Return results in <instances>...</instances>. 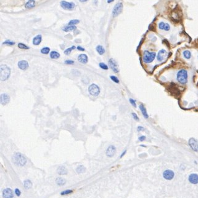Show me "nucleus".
<instances>
[{"instance_id": "f257e3e1", "label": "nucleus", "mask_w": 198, "mask_h": 198, "mask_svg": "<svg viewBox=\"0 0 198 198\" xmlns=\"http://www.w3.org/2000/svg\"><path fill=\"white\" fill-rule=\"evenodd\" d=\"M12 161L14 164L19 166H24L27 163L26 158L20 153H16L13 155Z\"/></svg>"}, {"instance_id": "f03ea898", "label": "nucleus", "mask_w": 198, "mask_h": 198, "mask_svg": "<svg viewBox=\"0 0 198 198\" xmlns=\"http://www.w3.org/2000/svg\"><path fill=\"white\" fill-rule=\"evenodd\" d=\"M177 80L180 83L182 84H186L187 82L188 78V73L186 70L182 69L180 70L176 75Z\"/></svg>"}, {"instance_id": "7ed1b4c3", "label": "nucleus", "mask_w": 198, "mask_h": 198, "mask_svg": "<svg viewBox=\"0 0 198 198\" xmlns=\"http://www.w3.org/2000/svg\"><path fill=\"white\" fill-rule=\"evenodd\" d=\"M11 73V70L8 66L5 65H2L1 66V80L5 81L8 79Z\"/></svg>"}, {"instance_id": "20e7f679", "label": "nucleus", "mask_w": 198, "mask_h": 198, "mask_svg": "<svg viewBox=\"0 0 198 198\" xmlns=\"http://www.w3.org/2000/svg\"><path fill=\"white\" fill-rule=\"evenodd\" d=\"M156 54L153 52H149L148 50H145L143 54V61L146 64L151 63L156 57Z\"/></svg>"}, {"instance_id": "39448f33", "label": "nucleus", "mask_w": 198, "mask_h": 198, "mask_svg": "<svg viewBox=\"0 0 198 198\" xmlns=\"http://www.w3.org/2000/svg\"><path fill=\"white\" fill-rule=\"evenodd\" d=\"M88 91H89L90 94L93 96H97L100 92V89H99V87L96 84H92L90 85L88 88Z\"/></svg>"}, {"instance_id": "423d86ee", "label": "nucleus", "mask_w": 198, "mask_h": 198, "mask_svg": "<svg viewBox=\"0 0 198 198\" xmlns=\"http://www.w3.org/2000/svg\"><path fill=\"white\" fill-rule=\"evenodd\" d=\"M122 9H123V4L122 3H117L115 6L112 11V15L114 17H116L119 15L122 12Z\"/></svg>"}, {"instance_id": "0eeeda50", "label": "nucleus", "mask_w": 198, "mask_h": 198, "mask_svg": "<svg viewBox=\"0 0 198 198\" xmlns=\"http://www.w3.org/2000/svg\"><path fill=\"white\" fill-rule=\"evenodd\" d=\"M61 6L63 9L66 10H72L75 7V4L73 3H70V2L65 1H62L61 2Z\"/></svg>"}, {"instance_id": "6e6552de", "label": "nucleus", "mask_w": 198, "mask_h": 198, "mask_svg": "<svg viewBox=\"0 0 198 198\" xmlns=\"http://www.w3.org/2000/svg\"><path fill=\"white\" fill-rule=\"evenodd\" d=\"M189 145L191 147L192 149L198 152V141L194 138H191L189 140Z\"/></svg>"}, {"instance_id": "1a4fd4ad", "label": "nucleus", "mask_w": 198, "mask_h": 198, "mask_svg": "<svg viewBox=\"0 0 198 198\" xmlns=\"http://www.w3.org/2000/svg\"><path fill=\"white\" fill-rule=\"evenodd\" d=\"M3 198H13L14 193L11 189L6 188L4 189L3 191Z\"/></svg>"}, {"instance_id": "9d476101", "label": "nucleus", "mask_w": 198, "mask_h": 198, "mask_svg": "<svg viewBox=\"0 0 198 198\" xmlns=\"http://www.w3.org/2000/svg\"><path fill=\"white\" fill-rule=\"evenodd\" d=\"M109 66H110L111 68L114 71L115 73H118L119 71V70L118 68V65H117V63L114 59L112 58H111L110 60H109Z\"/></svg>"}, {"instance_id": "9b49d317", "label": "nucleus", "mask_w": 198, "mask_h": 198, "mask_svg": "<svg viewBox=\"0 0 198 198\" xmlns=\"http://www.w3.org/2000/svg\"><path fill=\"white\" fill-rule=\"evenodd\" d=\"M163 177H164L165 179L170 180L174 177V172L172 170H166L163 174Z\"/></svg>"}, {"instance_id": "f8f14e48", "label": "nucleus", "mask_w": 198, "mask_h": 198, "mask_svg": "<svg viewBox=\"0 0 198 198\" xmlns=\"http://www.w3.org/2000/svg\"><path fill=\"white\" fill-rule=\"evenodd\" d=\"M115 151H116V149H115V147L112 145H111L107 148V150H106V155L108 157H112L115 155Z\"/></svg>"}, {"instance_id": "ddd939ff", "label": "nucleus", "mask_w": 198, "mask_h": 198, "mask_svg": "<svg viewBox=\"0 0 198 198\" xmlns=\"http://www.w3.org/2000/svg\"><path fill=\"white\" fill-rule=\"evenodd\" d=\"M167 56V52H166V50L164 49H162L160 51L158 52V54L157 56V58H158V60L159 62H162L164 60V59L165 58V57Z\"/></svg>"}, {"instance_id": "4468645a", "label": "nucleus", "mask_w": 198, "mask_h": 198, "mask_svg": "<svg viewBox=\"0 0 198 198\" xmlns=\"http://www.w3.org/2000/svg\"><path fill=\"white\" fill-rule=\"evenodd\" d=\"M159 28L160 29V30L168 31L170 30V25L168 23H166V22H160L159 23Z\"/></svg>"}, {"instance_id": "2eb2a0df", "label": "nucleus", "mask_w": 198, "mask_h": 198, "mask_svg": "<svg viewBox=\"0 0 198 198\" xmlns=\"http://www.w3.org/2000/svg\"><path fill=\"white\" fill-rule=\"evenodd\" d=\"M1 103L3 104V105H6L9 103L10 100V97L8 94H3L1 95Z\"/></svg>"}, {"instance_id": "dca6fc26", "label": "nucleus", "mask_w": 198, "mask_h": 198, "mask_svg": "<svg viewBox=\"0 0 198 198\" xmlns=\"http://www.w3.org/2000/svg\"><path fill=\"white\" fill-rule=\"evenodd\" d=\"M18 67L20 69L22 70H26L27 68H29V64L25 60H21L19 61L18 63Z\"/></svg>"}, {"instance_id": "f3484780", "label": "nucleus", "mask_w": 198, "mask_h": 198, "mask_svg": "<svg viewBox=\"0 0 198 198\" xmlns=\"http://www.w3.org/2000/svg\"><path fill=\"white\" fill-rule=\"evenodd\" d=\"M189 182L192 184H197L198 183V175L196 174H192L189 176Z\"/></svg>"}, {"instance_id": "a211bd4d", "label": "nucleus", "mask_w": 198, "mask_h": 198, "mask_svg": "<svg viewBox=\"0 0 198 198\" xmlns=\"http://www.w3.org/2000/svg\"><path fill=\"white\" fill-rule=\"evenodd\" d=\"M78 60L82 64H86L88 62V57L85 54H80L78 57Z\"/></svg>"}, {"instance_id": "6ab92c4d", "label": "nucleus", "mask_w": 198, "mask_h": 198, "mask_svg": "<svg viewBox=\"0 0 198 198\" xmlns=\"http://www.w3.org/2000/svg\"><path fill=\"white\" fill-rule=\"evenodd\" d=\"M41 39H42L41 35H38L33 39V44L34 45H39L40 44V42H41Z\"/></svg>"}, {"instance_id": "aec40b11", "label": "nucleus", "mask_w": 198, "mask_h": 198, "mask_svg": "<svg viewBox=\"0 0 198 198\" xmlns=\"http://www.w3.org/2000/svg\"><path fill=\"white\" fill-rule=\"evenodd\" d=\"M57 172L59 175H65L67 173V170L64 166H60L57 170Z\"/></svg>"}, {"instance_id": "412c9836", "label": "nucleus", "mask_w": 198, "mask_h": 198, "mask_svg": "<svg viewBox=\"0 0 198 198\" xmlns=\"http://www.w3.org/2000/svg\"><path fill=\"white\" fill-rule=\"evenodd\" d=\"M35 0H29L25 4V7L27 9H31L35 6Z\"/></svg>"}, {"instance_id": "4be33fe9", "label": "nucleus", "mask_w": 198, "mask_h": 198, "mask_svg": "<svg viewBox=\"0 0 198 198\" xmlns=\"http://www.w3.org/2000/svg\"><path fill=\"white\" fill-rule=\"evenodd\" d=\"M140 110H141V113H142L143 116H144L145 118H146V119H148V117H149V116H148V113H147V111H146V110L145 107L144 106V105H142V104L140 105Z\"/></svg>"}, {"instance_id": "5701e85b", "label": "nucleus", "mask_w": 198, "mask_h": 198, "mask_svg": "<svg viewBox=\"0 0 198 198\" xmlns=\"http://www.w3.org/2000/svg\"><path fill=\"white\" fill-rule=\"evenodd\" d=\"M56 183H57V184L59 185V186H63V185H64L65 184L66 181H65V179L63 178L58 177L56 178Z\"/></svg>"}, {"instance_id": "b1692460", "label": "nucleus", "mask_w": 198, "mask_h": 198, "mask_svg": "<svg viewBox=\"0 0 198 198\" xmlns=\"http://www.w3.org/2000/svg\"><path fill=\"white\" fill-rule=\"evenodd\" d=\"M24 186L25 189L29 190V189L31 188L32 186V183L29 180H27L25 181L24 183Z\"/></svg>"}, {"instance_id": "393cba45", "label": "nucleus", "mask_w": 198, "mask_h": 198, "mask_svg": "<svg viewBox=\"0 0 198 198\" xmlns=\"http://www.w3.org/2000/svg\"><path fill=\"white\" fill-rule=\"evenodd\" d=\"M96 49L97 52H98L99 54L103 55V54L105 53V49H104V48L103 47V46H100V45H99V46H97L96 48Z\"/></svg>"}, {"instance_id": "a878e982", "label": "nucleus", "mask_w": 198, "mask_h": 198, "mask_svg": "<svg viewBox=\"0 0 198 198\" xmlns=\"http://www.w3.org/2000/svg\"><path fill=\"white\" fill-rule=\"evenodd\" d=\"M50 57L53 59H56L60 57V54L56 51H52L50 54Z\"/></svg>"}, {"instance_id": "bb28decb", "label": "nucleus", "mask_w": 198, "mask_h": 198, "mask_svg": "<svg viewBox=\"0 0 198 198\" xmlns=\"http://www.w3.org/2000/svg\"><path fill=\"white\" fill-rule=\"evenodd\" d=\"M76 29V27L74 25H69L67 26L63 29V30L65 31H72V30H75Z\"/></svg>"}, {"instance_id": "cd10ccee", "label": "nucleus", "mask_w": 198, "mask_h": 198, "mask_svg": "<svg viewBox=\"0 0 198 198\" xmlns=\"http://www.w3.org/2000/svg\"><path fill=\"white\" fill-rule=\"evenodd\" d=\"M183 56L186 59H190L191 57V53L189 50H185L183 52Z\"/></svg>"}, {"instance_id": "c85d7f7f", "label": "nucleus", "mask_w": 198, "mask_h": 198, "mask_svg": "<svg viewBox=\"0 0 198 198\" xmlns=\"http://www.w3.org/2000/svg\"><path fill=\"white\" fill-rule=\"evenodd\" d=\"M85 167H84L83 166H79V167L77 168L76 169V171L77 172V173H79V174H80V173H83L85 171Z\"/></svg>"}, {"instance_id": "c756f323", "label": "nucleus", "mask_w": 198, "mask_h": 198, "mask_svg": "<svg viewBox=\"0 0 198 198\" xmlns=\"http://www.w3.org/2000/svg\"><path fill=\"white\" fill-rule=\"evenodd\" d=\"M75 49V46H72L71 48H68V49H67L66 50L64 51V54L66 55H69L70 54H71V52H72V50H73V49Z\"/></svg>"}, {"instance_id": "7c9ffc66", "label": "nucleus", "mask_w": 198, "mask_h": 198, "mask_svg": "<svg viewBox=\"0 0 198 198\" xmlns=\"http://www.w3.org/2000/svg\"><path fill=\"white\" fill-rule=\"evenodd\" d=\"M49 51H50V49L49 48H47V47L46 48H43L41 50V52L43 54H47L49 53Z\"/></svg>"}, {"instance_id": "2f4dec72", "label": "nucleus", "mask_w": 198, "mask_h": 198, "mask_svg": "<svg viewBox=\"0 0 198 198\" xmlns=\"http://www.w3.org/2000/svg\"><path fill=\"white\" fill-rule=\"evenodd\" d=\"M18 47H19V48L21 49H29V48L28 47V46H27L25 44H23V43H19V44H18Z\"/></svg>"}, {"instance_id": "473e14b6", "label": "nucleus", "mask_w": 198, "mask_h": 198, "mask_svg": "<svg viewBox=\"0 0 198 198\" xmlns=\"http://www.w3.org/2000/svg\"><path fill=\"white\" fill-rule=\"evenodd\" d=\"M79 22H80V21L79 20H72V21H71L69 22V25H73L77 24Z\"/></svg>"}, {"instance_id": "72a5a7b5", "label": "nucleus", "mask_w": 198, "mask_h": 198, "mask_svg": "<svg viewBox=\"0 0 198 198\" xmlns=\"http://www.w3.org/2000/svg\"><path fill=\"white\" fill-rule=\"evenodd\" d=\"M72 193V190H66V191H63V192H61V195H67V194H71V193Z\"/></svg>"}, {"instance_id": "f704fd0d", "label": "nucleus", "mask_w": 198, "mask_h": 198, "mask_svg": "<svg viewBox=\"0 0 198 198\" xmlns=\"http://www.w3.org/2000/svg\"><path fill=\"white\" fill-rule=\"evenodd\" d=\"M99 65V67H100L101 68H102V69H103V70H107V69H108V67H107V66L106 65V64H104V63H100Z\"/></svg>"}, {"instance_id": "c9c22d12", "label": "nucleus", "mask_w": 198, "mask_h": 198, "mask_svg": "<svg viewBox=\"0 0 198 198\" xmlns=\"http://www.w3.org/2000/svg\"><path fill=\"white\" fill-rule=\"evenodd\" d=\"M15 44L14 42H12V41H9V40H7L5 42H3V44H7V45H10V46H12Z\"/></svg>"}, {"instance_id": "e433bc0d", "label": "nucleus", "mask_w": 198, "mask_h": 198, "mask_svg": "<svg viewBox=\"0 0 198 198\" xmlns=\"http://www.w3.org/2000/svg\"><path fill=\"white\" fill-rule=\"evenodd\" d=\"M111 78L112 80L114 82H115V83H119V80L118 78H117V77H115V76H111Z\"/></svg>"}, {"instance_id": "4c0bfd02", "label": "nucleus", "mask_w": 198, "mask_h": 198, "mask_svg": "<svg viewBox=\"0 0 198 198\" xmlns=\"http://www.w3.org/2000/svg\"><path fill=\"white\" fill-rule=\"evenodd\" d=\"M15 193H16V194L17 196H20V194H21V192H20V190H19L18 188L16 189Z\"/></svg>"}, {"instance_id": "58836bf2", "label": "nucleus", "mask_w": 198, "mask_h": 198, "mask_svg": "<svg viewBox=\"0 0 198 198\" xmlns=\"http://www.w3.org/2000/svg\"><path fill=\"white\" fill-rule=\"evenodd\" d=\"M130 102L131 104H132L133 106H135V107H136V102H135V101L134 100L130 99Z\"/></svg>"}, {"instance_id": "ea45409f", "label": "nucleus", "mask_w": 198, "mask_h": 198, "mask_svg": "<svg viewBox=\"0 0 198 198\" xmlns=\"http://www.w3.org/2000/svg\"><path fill=\"white\" fill-rule=\"evenodd\" d=\"M65 64H67V65H72V64H74V62L72 61V60H66V61H65Z\"/></svg>"}, {"instance_id": "a19ab883", "label": "nucleus", "mask_w": 198, "mask_h": 198, "mask_svg": "<svg viewBox=\"0 0 198 198\" xmlns=\"http://www.w3.org/2000/svg\"><path fill=\"white\" fill-rule=\"evenodd\" d=\"M132 116H133V118H134L135 120H136V121H138V120H139L138 117L137 116V115H136V113H132Z\"/></svg>"}, {"instance_id": "79ce46f5", "label": "nucleus", "mask_w": 198, "mask_h": 198, "mask_svg": "<svg viewBox=\"0 0 198 198\" xmlns=\"http://www.w3.org/2000/svg\"><path fill=\"white\" fill-rule=\"evenodd\" d=\"M145 138H146L145 136H141V137H140V138H139V140L141 141H143L145 140Z\"/></svg>"}, {"instance_id": "37998d69", "label": "nucleus", "mask_w": 198, "mask_h": 198, "mask_svg": "<svg viewBox=\"0 0 198 198\" xmlns=\"http://www.w3.org/2000/svg\"><path fill=\"white\" fill-rule=\"evenodd\" d=\"M77 49H79V50H81V51H84V50H85L84 48H81V47H80V46H78Z\"/></svg>"}, {"instance_id": "c03bdc74", "label": "nucleus", "mask_w": 198, "mask_h": 198, "mask_svg": "<svg viewBox=\"0 0 198 198\" xmlns=\"http://www.w3.org/2000/svg\"><path fill=\"white\" fill-rule=\"evenodd\" d=\"M144 130V128L143 127H138V131H141V130Z\"/></svg>"}, {"instance_id": "a18cd8bd", "label": "nucleus", "mask_w": 198, "mask_h": 198, "mask_svg": "<svg viewBox=\"0 0 198 198\" xmlns=\"http://www.w3.org/2000/svg\"><path fill=\"white\" fill-rule=\"evenodd\" d=\"M114 1V0H107V3H112V2H113Z\"/></svg>"}, {"instance_id": "49530a36", "label": "nucleus", "mask_w": 198, "mask_h": 198, "mask_svg": "<svg viewBox=\"0 0 198 198\" xmlns=\"http://www.w3.org/2000/svg\"><path fill=\"white\" fill-rule=\"evenodd\" d=\"M125 153H126V151H124V153H123V154H122V155H121V157H122V156H124V155H125Z\"/></svg>"}, {"instance_id": "de8ad7c7", "label": "nucleus", "mask_w": 198, "mask_h": 198, "mask_svg": "<svg viewBox=\"0 0 198 198\" xmlns=\"http://www.w3.org/2000/svg\"><path fill=\"white\" fill-rule=\"evenodd\" d=\"M87 0H80V2H85V1H87Z\"/></svg>"}]
</instances>
